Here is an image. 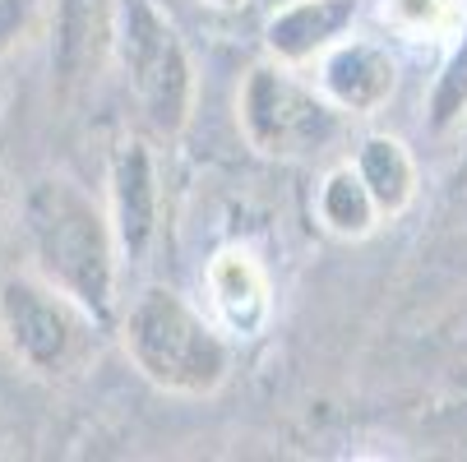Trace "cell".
<instances>
[{
  "mask_svg": "<svg viewBox=\"0 0 467 462\" xmlns=\"http://www.w3.org/2000/svg\"><path fill=\"white\" fill-rule=\"evenodd\" d=\"M111 46L144 120L158 135H181L194 116V60L158 0H116Z\"/></svg>",
  "mask_w": 467,
  "mask_h": 462,
  "instance_id": "cell-4",
  "label": "cell"
},
{
  "mask_svg": "<svg viewBox=\"0 0 467 462\" xmlns=\"http://www.w3.org/2000/svg\"><path fill=\"white\" fill-rule=\"evenodd\" d=\"M398 88V65L389 46L343 37L319 56V93L343 116H375Z\"/></svg>",
  "mask_w": 467,
  "mask_h": 462,
  "instance_id": "cell-8",
  "label": "cell"
},
{
  "mask_svg": "<svg viewBox=\"0 0 467 462\" xmlns=\"http://www.w3.org/2000/svg\"><path fill=\"white\" fill-rule=\"evenodd\" d=\"M315 218L338 241H366L379 227V209H375L370 190H366V180L357 176L352 162L324 171V180L315 190Z\"/></svg>",
  "mask_w": 467,
  "mask_h": 462,
  "instance_id": "cell-12",
  "label": "cell"
},
{
  "mask_svg": "<svg viewBox=\"0 0 467 462\" xmlns=\"http://www.w3.org/2000/svg\"><path fill=\"white\" fill-rule=\"evenodd\" d=\"M384 15L403 33H440L449 28V0H389Z\"/></svg>",
  "mask_w": 467,
  "mask_h": 462,
  "instance_id": "cell-14",
  "label": "cell"
},
{
  "mask_svg": "<svg viewBox=\"0 0 467 462\" xmlns=\"http://www.w3.org/2000/svg\"><path fill=\"white\" fill-rule=\"evenodd\" d=\"M111 28H116V0H56L51 75L65 98L98 79L102 56L111 46Z\"/></svg>",
  "mask_w": 467,
  "mask_h": 462,
  "instance_id": "cell-9",
  "label": "cell"
},
{
  "mask_svg": "<svg viewBox=\"0 0 467 462\" xmlns=\"http://www.w3.org/2000/svg\"><path fill=\"white\" fill-rule=\"evenodd\" d=\"M111 231L120 245V259L140 263L162 227V176L158 153L144 139H120L111 153Z\"/></svg>",
  "mask_w": 467,
  "mask_h": 462,
  "instance_id": "cell-6",
  "label": "cell"
},
{
  "mask_svg": "<svg viewBox=\"0 0 467 462\" xmlns=\"http://www.w3.org/2000/svg\"><path fill=\"white\" fill-rule=\"evenodd\" d=\"M19 231L33 259V273L75 296L102 328L116 319L120 245L111 213L65 171H47L24 190Z\"/></svg>",
  "mask_w": 467,
  "mask_h": 462,
  "instance_id": "cell-1",
  "label": "cell"
},
{
  "mask_svg": "<svg viewBox=\"0 0 467 462\" xmlns=\"http://www.w3.org/2000/svg\"><path fill=\"white\" fill-rule=\"evenodd\" d=\"M467 116V28L458 33V46L449 51L444 70L435 75L431 84V98H426V125L435 135H449V129Z\"/></svg>",
  "mask_w": 467,
  "mask_h": 462,
  "instance_id": "cell-13",
  "label": "cell"
},
{
  "mask_svg": "<svg viewBox=\"0 0 467 462\" xmlns=\"http://www.w3.org/2000/svg\"><path fill=\"white\" fill-rule=\"evenodd\" d=\"M120 343L135 370L176 398H209L232 375V347L171 287H144L120 319Z\"/></svg>",
  "mask_w": 467,
  "mask_h": 462,
  "instance_id": "cell-2",
  "label": "cell"
},
{
  "mask_svg": "<svg viewBox=\"0 0 467 462\" xmlns=\"http://www.w3.org/2000/svg\"><path fill=\"white\" fill-rule=\"evenodd\" d=\"M269 5H283V0H269Z\"/></svg>",
  "mask_w": 467,
  "mask_h": 462,
  "instance_id": "cell-18",
  "label": "cell"
},
{
  "mask_svg": "<svg viewBox=\"0 0 467 462\" xmlns=\"http://www.w3.org/2000/svg\"><path fill=\"white\" fill-rule=\"evenodd\" d=\"M102 323L60 287L37 273H10L0 282V343L37 379H70L98 352Z\"/></svg>",
  "mask_w": 467,
  "mask_h": 462,
  "instance_id": "cell-3",
  "label": "cell"
},
{
  "mask_svg": "<svg viewBox=\"0 0 467 462\" xmlns=\"http://www.w3.org/2000/svg\"><path fill=\"white\" fill-rule=\"evenodd\" d=\"M357 15L361 0H283L264 19V51L287 70H301V65H315L333 42H343Z\"/></svg>",
  "mask_w": 467,
  "mask_h": 462,
  "instance_id": "cell-7",
  "label": "cell"
},
{
  "mask_svg": "<svg viewBox=\"0 0 467 462\" xmlns=\"http://www.w3.org/2000/svg\"><path fill=\"white\" fill-rule=\"evenodd\" d=\"M236 116H241V135L264 158H310L333 144L343 111L319 88L301 84L287 65L269 60L245 75Z\"/></svg>",
  "mask_w": 467,
  "mask_h": 462,
  "instance_id": "cell-5",
  "label": "cell"
},
{
  "mask_svg": "<svg viewBox=\"0 0 467 462\" xmlns=\"http://www.w3.org/2000/svg\"><path fill=\"white\" fill-rule=\"evenodd\" d=\"M352 167L366 180L379 218H398V213L412 209V200H417V158L408 153L403 139H393V135L361 139Z\"/></svg>",
  "mask_w": 467,
  "mask_h": 462,
  "instance_id": "cell-11",
  "label": "cell"
},
{
  "mask_svg": "<svg viewBox=\"0 0 467 462\" xmlns=\"http://www.w3.org/2000/svg\"><path fill=\"white\" fill-rule=\"evenodd\" d=\"M204 5H218V10H241L245 0H204Z\"/></svg>",
  "mask_w": 467,
  "mask_h": 462,
  "instance_id": "cell-16",
  "label": "cell"
},
{
  "mask_svg": "<svg viewBox=\"0 0 467 462\" xmlns=\"http://www.w3.org/2000/svg\"><path fill=\"white\" fill-rule=\"evenodd\" d=\"M0 222H5V194H0Z\"/></svg>",
  "mask_w": 467,
  "mask_h": 462,
  "instance_id": "cell-17",
  "label": "cell"
},
{
  "mask_svg": "<svg viewBox=\"0 0 467 462\" xmlns=\"http://www.w3.org/2000/svg\"><path fill=\"white\" fill-rule=\"evenodd\" d=\"M37 19V0H0V56H10Z\"/></svg>",
  "mask_w": 467,
  "mask_h": 462,
  "instance_id": "cell-15",
  "label": "cell"
},
{
  "mask_svg": "<svg viewBox=\"0 0 467 462\" xmlns=\"http://www.w3.org/2000/svg\"><path fill=\"white\" fill-rule=\"evenodd\" d=\"M209 296H213V310L223 319L227 334L236 338H254L264 323H269V310H274V296H269V273L264 263L245 250V245H227L209 259Z\"/></svg>",
  "mask_w": 467,
  "mask_h": 462,
  "instance_id": "cell-10",
  "label": "cell"
}]
</instances>
